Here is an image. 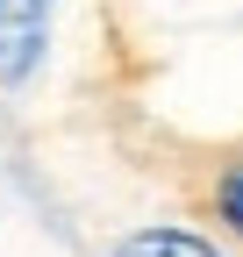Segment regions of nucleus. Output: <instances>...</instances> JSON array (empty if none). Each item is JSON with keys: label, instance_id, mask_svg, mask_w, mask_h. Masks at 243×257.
I'll list each match as a JSON object with an SVG mask.
<instances>
[{"label": "nucleus", "instance_id": "nucleus-1", "mask_svg": "<svg viewBox=\"0 0 243 257\" xmlns=\"http://www.w3.org/2000/svg\"><path fill=\"white\" fill-rule=\"evenodd\" d=\"M50 8H57V0H0V86H22L43 64Z\"/></svg>", "mask_w": 243, "mask_h": 257}, {"label": "nucleus", "instance_id": "nucleus-2", "mask_svg": "<svg viewBox=\"0 0 243 257\" xmlns=\"http://www.w3.org/2000/svg\"><path fill=\"white\" fill-rule=\"evenodd\" d=\"M114 257H222V250H207L200 236L186 229H136V236H122Z\"/></svg>", "mask_w": 243, "mask_h": 257}, {"label": "nucleus", "instance_id": "nucleus-3", "mask_svg": "<svg viewBox=\"0 0 243 257\" xmlns=\"http://www.w3.org/2000/svg\"><path fill=\"white\" fill-rule=\"evenodd\" d=\"M222 221H229L236 236H243V165H236V172L222 179Z\"/></svg>", "mask_w": 243, "mask_h": 257}]
</instances>
